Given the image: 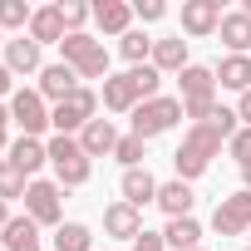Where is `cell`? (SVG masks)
I'll list each match as a JSON object with an SVG mask.
<instances>
[{
  "label": "cell",
  "mask_w": 251,
  "mask_h": 251,
  "mask_svg": "<svg viewBox=\"0 0 251 251\" xmlns=\"http://www.w3.org/2000/svg\"><path fill=\"white\" fill-rule=\"evenodd\" d=\"M236 128H241L236 108H217L207 123H187V133H182V143H177V153H173L177 177H182V182H197V177L212 168V158L231 143Z\"/></svg>",
  "instance_id": "6da1fadb"
},
{
  "label": "cell",
  "mask_w": 251,
  "mask_h": 251,
  "mask_svg": "<svg viewBox=\"0 0 251 251\" xmlns=\"http://www.w3.org/2000/svg\"><path fill=\"white\" fill-rule=\"evenodd\" d=\"M158 84H163V74H158L153 64L108 74V79H103V108H108V113H133L138 103L158 99Z\"/></svg>",
  "instance_id": "7a4b0ae2"
},
{
  "label": "cell",
  "mask_w": 251,
  "mask_h": 251,
  "mask_svg": "<svg viewBox=\"0 0 251 251\" xmlns=\"http://www.w3.org/2000/svg\"><path fill=\"white\" fill-rule=\"evenodd\" d=\"M177 89H182V118L192 123H207L217 113V74L207 64H187L177 74Z\"/></svg>",
  "instance_id": "3957f363"
},
{
  "label": "cell",
  "mask_w": 251,
  "mask_h": 251,
  "mask_svg": "<svg viewBox=\"0 0 251 251\" xmlns=\"http://www.w3.org/2000/svg\"><path fill=\"white\" fill-rule=\"evenodd\" d=\"M50 168H54L59 187H84L94 177V158L79 148V138H64V133L50 138Z\"/></svg>",
  "instance_id": "277c9868"
},
{
  "label": "cell",
  "mask_w": 251,
  "mask_h": 251,
  "mask_svg": "<svg viewBox=\"0 0 251 251\" xmlns=\"http://www.w3.org/2000/svg\"><path fill=\"white\" fill-rule=\"evenodd\" d=\"M94 113H99V94H94L89 84H79L64 103H54V108H50V128H54V133H64V138H79L89 123H94Z\"/></svg>",
  "instance_id": "5b68a950"
},
{
  "label": "cell",
  "mask_w": 251,
  "mask_h": 251,
  "mask_svg": "<svg viewBox=\"0 0 251 251\" xmlns=\"http://www.w3.org/2000/svg\"><path fill=\"white\" fill-rule=\"evenodd\" d=\"M59 54H64V64H69L79 79H108V50H103V40H94L89 30H84V35H64Z\"/></svg>",
  "instance_id": "8992f818"
},
{
  "label": "cell",
  "mask_w": 251,
  "mask_h": 251,
  "mask_svg": "<svg viewBox=\"0 0 251 251\" xmlns=\"http://www.w3.org/2000/svg\"><path fill=\"white\" fill-rule=\"evenodd\" d=\"M25 217L35 226H64V187L50 177H35L25 187Z\"/></svg>",
  "instance_id": "52a82bcc"
},
{
  "label": "cell",
  "mask_w": 251,
  "mask_h": 251,
  "mask_svg": "<svg viewBox=\"0 0 251 251\" xmlns=\"http://www.w3.org/2000/svg\"><path fill=\"white\" fill-rule=\"evenodd\" d=\"M177 118H182V99H173V94H158V99H148V103H138V108H133V133L148 143V138L168 133Z\"/></svg>",
  "instance_id": "ba28073f"
},
{
  "label": "cell",
  "mask_w": 251,
  "mask_h": 251,
  "mask_svg": "<svg viewBox=\"0 0 251 251\" xmlns=\"http://www.w3.org/2000/svg\"><path fill=\"white\" fill-rule=\"evenodd\" d=\"M10 123L20 128V138H40L50 128V103L40 99V89H15L10 94Z\"/></svg>",
  "instance_id": "9c48e42d"
},
{
  "label": "cell",
  "mask_w": 251,
  "mask_h": 251,
  "mask_svg": "<svg viewBox=\"0 0 251 251\" xmlns=\"http://www.w3.org/2000/svg\"><path fill=\"white\" fill-rule=\"evenodd\" d=\"M212 231H217V236H251V192H246V187L217 202Z\"/></svg>",
  "instance_id": "30bf717a"
},
{
  "label": "cell",
  "mask_w": 251,
  "mask_h": 251,
  "mask_svg": "<svg viewBox=\"0 0 251 251\" xmlns=\"http://www.w3.org/2000/svg\"><path fill=\"white\" fill-rule=\"evenodd\" d=\"M222 0H187L182 5V35H192V40H207V35H217L222 30Z\"/></svg>",
  "instance_id": "8fae6325"
},
{
  "label": "cell",
  "mask_w": 251,
  "mask_h": 251,
  "mask_svg": "<svg viewBox=\"0 0 251 251\" xmlns=\"http://www.w3.org/2000/svg\"><path fill=\"white\" fill-rule=\"evenodd\" d=\"M103 231H108L113 241H138L148 226H143V212H138V207H128V202L118 197V202L103 207Z\"/></svg>",
  "instance_id": "7c38bea8"
},
{
  "label": "cell",
  "mask_w": 251,
  "mask_h": 251,
  "mask_svg": "<svg viewBox=\"0 0 251 251\" xmlns=\"http://www.w3.org/2000/svg\"><path fill=\"white\" fill-rule=\"evenodd\" d=\"M79 84H84V79L59 59V64H45V69H40V84H35V89H40V99H45V103H50V99H54V103H64Z\"/></svg>",
  "instance_id": "4fadbf2b"
},
{
  "label": "cell",
  "mask_w": 251,
  "mask_h": 251,
  "mask_svg": "<svg viewBox=\"0 0 251 251\" xmlns=\"http://www.w3.org/2000/svg\"><path fill=\"white\" fill-rule=\"evenodd\" d=\"M118 192H123V202L128 207H148V202H158V177L148 173V168H128L123 173V182H118Z\"/></svg>",
  "instance_id": "5bb4252c"
},
{
  "label": "cell",
  "mask_w": 251,
  "mask_h": 251,
  "mask_svg": "<svg viewBox=\"0 0 251 251\" xmlns=\"http://www.w3.org/2000/svg\"><path fill=\"white\" fill-rule=\"evenodd\" d=\"M94 25L103 30V35H128L133 30V5H128V0H99V5H94Z\"/></svg>",
  "instance_id": "9a60e30c"
},
{
  "label": "cell",
  "mask_w": 251,
  "mask_h": 251,
  "mask_svg": "<svg viewBox=\"0 0 251 251\" xmlns=\"http://www.w3.org/2000/svg\"><path fill=\"white\" fill-rule=\"evenodd\" d=\"M5 64L10 74H40L45 64H40V45L30 40V35H15V40H5Z\"/></svg>",
  "instance_id": "2e32d148"
},
{
  "label": "cell",
  "mask_w": 251,
  "mask_h": 251,
  "mask_svg": "<svg viewBox=\"0 0 251 251\" xmlns=\"http://www.w3.org/2000/svg\"><path fill=\"white\" fill-rule=\"evenodd\" d=\"M212 74H217V84H222V89H231V94L241 99V94L251 89V54H222Z\"/></svg>",
  "instance_id": "e0dca14e"
},
{
  "label": "cell",
  "mask_w": 251,
  "mask_h": 251,
  "mask_svg": "<svg viewBox=\"0 0 251 251\" xmlns=\"http://www.w3.org/2000/svg\"><path fill=\"white\" fill-rule=\"evenodd\" d=\"M79 148H84L89 158H113V148H118V128H113V118H94L89 128L79 133Z\"/></svg>",
  "instance_id": "ac0fdd59"
},
{
  "label": "cell",
  "mask_w": 251,
  "mask_h": 251,
  "mask_svg": "<svg viewBox=\"0 0 251 251\" xmlns=\"http://www.w3.org/2000/svg\"><path fill=\"white\" fill-rule=\"evenodd\" d=\"M25 35H30L40 50H45V45H64V35H69V30H64V15H59V5H45V10H35V20H30V30H25Z\"/></svg>",
  "instance_id": "d6986e66"
},
{
  "label": "cell",
  "mask_w": 251,
  "mask_h": 251,
  "mask_svg": "<svg viewBox=\"0 0 251 251\" xmlns=\"http://www.w3.org/2000/svg\"><path fill=\"white\" fill-rule=\"evenodd\" d=\"M10 163L35 182V173L50 163V143H45V138H15V143H10Z\"/></svg>",
  "instance_id": "ffe728a7"
},
{
  "label": "cell",
  "mask_w": 251,
  "mask_h": 251,
  "mask_svg": "<svg viewBox=\"0 0 251 251\" xmlns=\"http://www.w3.org/2000/svg\"><path fill=\"white\" fill-rule=\"evenodd\" d=\"M217 35H222L226 54H251V15H246V10H226Z\"/></svg>",
  "instance_id": "44dd1931"
},
{
  "label": "cell",
  "mask_w": 251,
  "mask_h": 251,
  "mask_svg": "<svg viewBox=\"0 0 251 251\" xmlns=\"http://www.w3.org/2000/svg\"><path fill=\"white\" fill-rule=\"evenodd\" d=\"M158 74H182L187 69V40L173 35V40H153V59H148Z\"/></svg>",
  "instance_id": "7402d4cb"
},
{
  "label": "cell",
  "mask_w": 251,
  "mask_h": 251,
  "mask_svg": "<svg viewBox=\"0 0 251 251\" xmlns=\"http://www.w3.org/2000/svg\"><path fill=\"white\" fill-rule=\"evenodd\" d=\"M192 182H182V177H173V182H158V207L168 212V217H192Z\"/></svg>",
  "instance_id": "603a6c76"
},
{
  "label": "cell",
  "mask_w": 251,
  "mask_h": 251,
  "mask_svg": "<svg viewBox=\"0 0 251 251\" xmlns=\"http://www.w3.org/2000/svg\"><path fill=\"white\" fill-rule=\"evenodd\" d=\"M0 246H5V251H45L40 246V226L30 217H10V226L0 231Z\"/></svg>",
  "instance_id": "cb8c5ba5"
},
{
  "label": "cell",
  "mask_w": 251,
  "mask_h": 251,
  "mask_svg": "<svg viewBox=\"0 0 251 251\" xmlns=\"http://www.w3.org/2000/svg\"><path fill=\"white\" fill-rule=\"evenodd\" d=\"M163 241H168L173 251H192V246H202V222H197V217H168Z\"/></svg>",
  "instance_id": "d4e9b609"
},
{
  "label": "cell",
  "mask_w": 251,
  "mask_h": 251,
  "mask_svg": "<svg viewBox=\"0 0 251 251\" xmlns=\"http://www.w3.org/2000/svg\"><path fill=\"white\" fill-rule=\"evenodd\" d=\"M54 251H94V231L84 222H64L54 226Z\"/></svg>",
  "instance_id": "484cf974"
},
{
  "label": "cell",
  "mask_w": 251,
  "mask_h": 251,
  "mask_svg": "<svg viewBox=\"0 0 251 251\" xmlns=\"http://www.w3.org/2000/svg\"><path fill=\"white\" fill-rule=\"evenodd\" d=\"M118 54H123V59H128L133 69H138V64H148V59H153V40H148L143 30H128V35H123V40H118Z\"/></svg>",
  "instance_id": "4316f807"
},
{
  "label": "cell",
  "mask_w": 251,
  "mask_h": 251,
  "mask_svg": "<svg viewBox=\"0 0 251 251\" xmlns=\"http://www.w3.org/2000/svg\"><path fill=\"white\" fill-rule=\"evenodd\" d=\"M30 20H35V10L25 5V0H0V30L25 35V30H30Z\"/></svg>",
  "instance_id": "83f0119b"
},
{
  "label": "cell",
  "mask_w": 251,
  "mask_h": 251,
  "mask_svg": "<svg viewBox=\"0 0 251 251\" xmlns=\"http://www.w3.org/2000/svg\"><path fill=\"white\" fill-rule=\"evenodd\" d=\"M25 187H30V177L10 163V158H0V202H15V197H25Z\"/></svg>",
  "instance_id": "f1b7e54d"
},
{
  "label": "cell",
  "mask_w": 251,
  "mask_h": 251,
  "mask_svg": "<svg viewBox=\"0 0 251 251\" xmlns=\"http://www.w3.org/2000/svg\"><path fill=\"white\" fill-rule=\"evenodd\" d=\"M59 15H64L69 35H84V25L94 20V5H84V0H59Z\"/></svg>",
  "instance_id": "f546056e"
},
{
  "label": "cell",
  "mask_w": 251,
  "mask_h": 251,
  "mask_svg": "<svg viewBox=\"0 0 251 251\" xmlns=\"http://www.w3.org/2000/svg\"><path fill=\"white\" fill-rule=\"evenodd\" d=\"M113 158L123 163V173H128V168H143V138H138V133H123L118 148H113Z\"/></svg>",
  "instance_id": "4dcf8cb0"
},
{
  "label": "cell",
  "mask_w": 251,
  "mask_h": 251,
  "mask_svg": "<svg viewBox=\"0 0 251 251\" xmlns=\"http://www.w3.org/2000/svg\"><path fill=\"white\" fill-rule=\"evenodd\" d=\"M226 153L246 168V163H251V128H236V133H231V143H226Z\"/></svg>",
  "instance_id": "1f68e13d"
},
{
  "label": "cell",
  "mask_w": 251,
  "mask_h": 251,
  "mask_svg": "<svg viewBox=\"0 0 251 251\" xmlns=\"http://www.w3.org/2000/svg\"><path fill=\"white\" fill-rule=\"evenodd\" d=\"M133 15H138L143 25H153V20H163V15H168V5H163V0H138Z\"/></svg>",
  "instance_id": "d6a6232c"
},
{
  "label": "cell",
  "mask_w": 251,
  "mask_h": 251,
  "mask_svg": "<svg viewBox=\"0 0 251 251\" xmlns=\"http://www.w3.org/2000/svg\"><path fill=\"white\" fill-rule=\"evenodd\" d=\"M133 251H168V241H163V231H143L133 241Z\"/></svg>",
  "instance_id": "836d02e7"
},
{
  "label": "cell",
  "mask_w": 251,
  "mask_h": 251,
  "mask_svg": "<svg viewBox=\"0 0 251 251\" xmlns=\"http://www.w3.org/2000/svg\"><path fill=\"white\" fill-rule=\"evenodd\" d=\"M236 118H241V128H251V89L236 99Z\"/></svg>",
  "instance_id": "e575fe53"
},
{
  "label": "cell",
  "mask_w": 251,
  "mask_h": 251,
  "mask_svg": "<svg viewBox=\"0 0 251 251\" xmlns=\"http://www.w3.org/2000/svg\"><path fill=\"white\" fill-rule=\"evenodd\" d=\"M10 143V103H0V148Z\"/></svg>",
  "instance_id": "d590c367"
},
{
  "label": "cell",
  "mask_w": 251,
  "mask_h": 251,
  "mask_svg": "<svg viewBox=\"0 0 251 251\" xmlns=\"http://www.w3.org/2000/svg\"><path fill=\"white\" fill-rule=\"evenodd\" d=\"M5 94H15V74H10L5 64H0V99H5Z\"/></svg>",
  "instance_id": "8d00e7d4"
},
{
  "label": "cell",
  "mask_w": 251,
  "mask_h": 251,
  "mask_svg": "<svg viewBox=\"0 0 251 251\" xmlns=\"http://www.w3.org/2000/svg\"><path fill=\"white\" fill-rule=\"evenodd\" d=\"M10 226V202H0V231Z\"/></svg>",
  "instance_id": "74e56055"
},
{
  "label": "cell",
  "mask_w": 251,
  "mask_h": 251,
  "mask_svg": "<svg viewBox=\"0 0 251 251\" xmlns=\"http://www.w3.org/2000/svg\"><path fill=\"white\" fill-rule=\"evenodd\" d=\"M241 187H246V192H251V163H246V168H241Z\"/></svg>",
  "instance_id": "f35d334b"
},
{
  "label": "cell",
  "mask_w": 251,
  "mask_h": 251,
  "mask_svg": "<svg viewBox=\"0 0 251 251\" xmlns=\"http://www.w3.org/2000/svg\"><path fill=\"white\" fill-rule=\"evenodd\" d=\"M0 50H5V30H0Z\"/></svg>",
  "instance_id": "ab89813d"
},
{
  "label": "cell",
  "mask_w": 251,
  "mask_h": 251,
  "mask_svg": "<svg viewBox=\"0 0 251 251\" xmlns=\"http://www.w3.org/2000/svg\"><path fill=\"white\" fill-rule=\"evenodd\" d=\"M192 251H207V246H192Z\"/></svg>",
  "instance_id": "60d3db41"
},
{
  "label": "cell",
  "mask_w": 251,
  "mask_h": 251,
  "mask_svg": "<svg viewBox=\"0 0 251 251\" xmlns=\"http://www.w3.org/2000/svg\"><path fill=\"white\" fill-rule=\"evenodd\" d=\"M0 251H5V246H0Z\"/></svg>",
  "instance_id": "b9f144b4"
},
{
  "label": "cell",
  "mask_w": 251,
  "mask_h": 251,
  "mask_svg": "<svg viewBox=\"0 0 251 251\" xmlns=\"http://www.w3.org/2000/svg\"><path fill=\"white\" fill-rule=\"evenodd\" d=\"M246 251H251V246H246Z\"/></svg>",
  "instance_id": "7bdbcfd3"
}]
</instances>
